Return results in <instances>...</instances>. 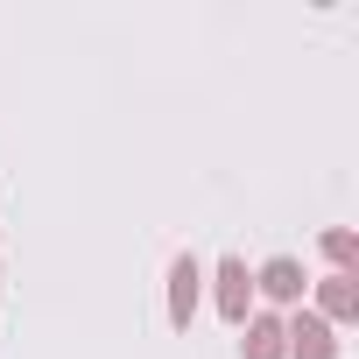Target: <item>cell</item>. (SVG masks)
Segmentation results:
<instances>
[{
  "label": "cell",
  "mask_w": 359,
  "mask_h": 359,
  "mask_svg": "<svg viewBox=\"0 0 359 359\" xmlns=\"http://www.w3.org/2000/svg\"><path fill=\"white\" fill-rule=\"evenodd\" d=\"M247 359H282V317H247Z\"/></svg>",
  "instance_id": "obj_6"
},
{
  "label": "cell",
  "mask_w": 359,
  "mask_h": 359,
  "mask_svg": "<svg viewBox=\"0 0 359 359\" xmlns=\"http://www.w3.org/2000/svg\"><path fill=\"white\" fill-rule=\"evenodd\" d=\"M247 310H254V275H247V261H226L219 268V317L247 324Z\"/></svg>",
  "instance_id": "obj_3"
},
{
  "label": "cell",
  "mask_w": 359,
  "mask_h": 359,
  "mask_svg": "<svg viewBox=\"0 0 359 359\" xmlns=\"http://www.w3.org/2000/svg\"><path fill=\"white\" fill-rule=\"evenodd\" d=\"M254 289L275 296V303H296V296H303V268H296V261H268V268L254 275Z\"/></svg>",
  "instance_id": "obj_5"
},
{
  "label": "cell",
  "mask_w": 359,
  "mask_h": 359,
  "mask_svg": "<svg viewBox=\"0 0 359 359\" xmlns=\"http://www.w3.org/2000/svg\"><path fill=\"white\" fill-rule=\"evenodd\" d=\"M198 282H205V275H198V261H191V254H176V261H169V324H176V331H191Z\"/></svg>",
  "instance_id": "obj_2"
},
{
  "label": "cell",
  "mask_w": 359,
  "mask_h": 359,
  "mask_svg": "<svg viewBox=\"0 0 359 359\" xmlns=\"http://www.w3.org/2000/svg\"><path fill=\"white\" fill-rule=\"evenodd\" d=\"M282 359H338V338L317 310H296L282 317Z\"/></svg>",
  "instance_id": "obj_1"
},
{
  "label": "cell",
  "mask_w": 359,
  "mask_h": 359,
  "mask_svg": "<svg viewBox=\"0 0 359 359\" xmlns=\"http://www.w3.org/2000/svg\"><path fill=\"white\" fill-rule=\"evenodd\" d=\"M324 254L338 261V275H352V254H359V240H352L345 226H331V233H324Z\"/></svg>",
  "instance_id": "obj_7"
},
{
  "label": "cell",
  "mask_w": 359,
  "mask_h": 359,
  "mask_svg": "<svg viewBox=\"0 0 359 359\" xmlns=\"http://www.w3.org/2000/svg\"><path fill=\"white\" fill-rule=\"evenodd\" d=\"M317 317L324 324H352L359 317V282L352 275H324L317 282Z\"/></svg>",
  "instance_id": "obj_4"
}]
</instances>
